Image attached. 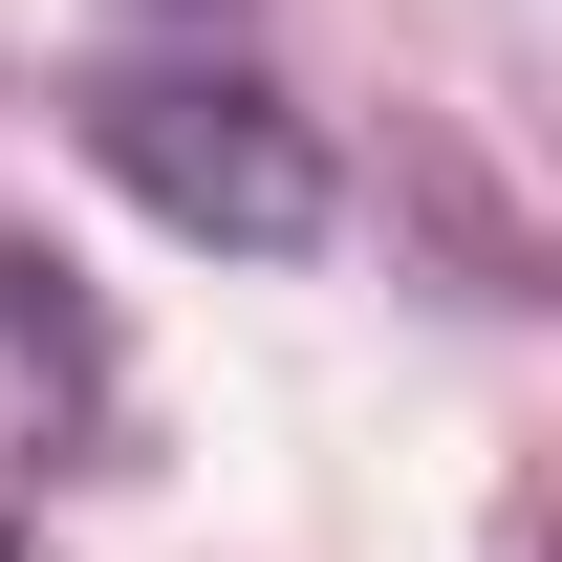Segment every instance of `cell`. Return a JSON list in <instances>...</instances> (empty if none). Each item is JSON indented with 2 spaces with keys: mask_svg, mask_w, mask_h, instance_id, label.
Instances as JSON below:
<instances>
[{
  "mask_svg": "<svg viewBox=\"0 0 562 562\" xmlns=\"http://www.w3.org/2000/svg\"><path fill=\"white\" fill-rule=\"evenodd\" d=\"M66 131L109 195H151L173 238H238V260H303L325 238V151H303V109H281L260 66H87Z\"/></svg>",
  "mask_w": 562,
  "mask_h": 562,
  "instance_id": "cell-1",
  "label": "cell"
},
{
  "mask_svg": "<svg viewBox=\"0 0 562 562\" xmlns=\"http://www.w3.org/2000/svg\"><path fill=\"white\" fill-rule=\"evenodd\" d=\"M0 562H22V519H0Z\"/></svg>",
  "mask_w": 562,
  "mask_h": 562,
  "instance_id": "cell-2",
  "label": "cell"
}]
</instances>
